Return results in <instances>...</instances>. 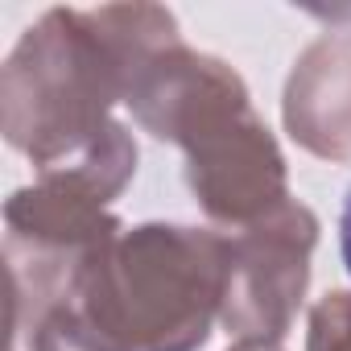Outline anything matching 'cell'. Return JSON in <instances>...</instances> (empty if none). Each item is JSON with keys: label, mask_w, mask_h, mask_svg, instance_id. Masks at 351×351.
I'll return each instance as SVG.
<instances>
[{"label": "cell", "mask_w": 351, "mask_h": 351, "mask_svg": "<svg viewBox=\"0 0 351 351\" xmlns=\"http://www.w3.org/2000/svg\"><path fill=\"white\" fill-rule=\"evenodd\" d=\"M228 269L232 236L145 223L91 248L13 339L29 351H195L223 314Z\"/></svg>", "instance_id": "obj_1"}, {"label": "cell", "mask_w": 351, "mask_h": 351, "mask_svg": "<svg viewBox=\"0 0 351 351\" xmlns=\"http://www.w3.org/2000/svg\"><path fill=\"white\" fill-rule=\"evenodd\" d=\"M178 38L169 13L95 9L46 13L5 62V136L38 169H54L95 149L116 124L108 108L128 99L153 50Z\"/></svg>", "instance_id": "obj_2"}, {"label": "cell", "mask_w": 351, "mask_h": 351, "mask_svg": "<svg viewBox=\"0 0 351 351\" xmlns=\"http://www.w3.org/2000/svg\"><path fill=\"white\" fill-rule=\"evenodd\" d=\"M124 104L153 136L186 149V182L215 223L244 232L289 203L277 141L228 62L173 38L145 58Z\"/></svg>", "instance_id": "obj_3"}, {"label": "cell", "mask_w": 351, "mask_h": 351, "mask_svg": "<svg viewBox=\"0 0 351 351\" xmlns=\"http://www.w3.org/2000/svg\"><path fill=\"white\" fill-rule=\"evenodd\" d=\"M318 223L302 203H285L261 223L232 236L223 326L240 343H277L310 281Z\"/></svg>", "instance_id": "obj_4"}, {"label": "cell", "mask_w": 351, "mask_h": 351, "mask_svg": "<svg viewBox=\"0 0 351 351\" xmlns=\"http://www.w3.org/2000/svg\"><path fill=\"white\" fill-rule=\"evenodd\" d=\"M285 124L318 157H351V34L314 42L289 75Z\"/></svg>", "instance_id": "obj_5"}, {"label": "cell", "mask_w": 351, "mask_h": 351, "mask_svg": "<svg viewBox=\"0 0 351 351\" xmlns=\"http://www.w3.org/2000/svg\"><path fill=\"white\" fill-rule=\"evenodd\" d=\"M310 351H351V293H326L310 310Z\"/></svg>", "instance_id": "obj_6"}, {"label": "cell", "mask_w": 351, "mask_h": 351, "mask_svg": "<svg viewBox=\"0 0 351 351\" xmlns=\"http://www.w3.org/2000/svg\"><path fill=\"white\" fill-rule=\"evenodd\" d=\"M339 248H343V265L351 273V191H347L343 211H339Z\"/></svg>", "instance_id": "obj_7"}, {"label": "cell", "mask_w": 351, "mask_h": 351, "mask_svg": "<svg viewBox=\"0 0 351 351\" xmlns=\"http://www.w3.org/2000/svg\"><path fill=\"white\" fill-rule=\"evenodd\" d=\"M232 351H281L277 343H236Z\"/></svg>", "instance_id": "obj_8"}]
</instances>
